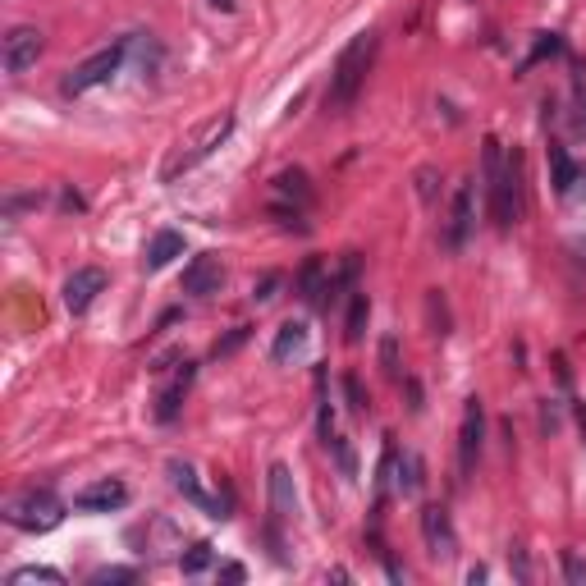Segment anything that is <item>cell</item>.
I'll return each mask as SVG.
<instances>
[{"label":"cell","mask_w":586,"mask_h":586,"mask_svg":"<svg viewBox=\"0 0 586 586\" xmlns=\"http://www.w3.org/2000/svg\"><path fill=\"white\" fill-rule=\"evenodd\" d=\"M165 472H170V486L179 490V495H184V500H193L197 509H207L211 518H229V509H234V504H229V495H216V500H211L207 490L197 486V472L188 463H179V458H174L170 467H165Z\"/></svg>","instance_id":"cell-7"},{"label":"cell","mask_w":586,"mask_h":586,"mask_svg":"<svg viewBox=\"0 0 586 586\" xmlns=\"http://www.w3.org/2000/svg\"><path fill=\"white\" fill-rule=\"evenodd\" d=\"M385 371H390V376H399V362H394V339H385Z\"/></svg>","instance_id":"cell-28"},{"label":"cell","mask_w":586,"mask_h":586,"mask_svg":"<svg viewBox=\"0 0 586 586\" xmlns=\"http://www.w3.org/2000/svg\"><path fill=\"white\" fill-rule=\"evenodd\" d=\"M101 289H106V271H101V266H78V271L65 280V307L74 316H83L87 307L97 303Z\"/></svg>","instance_id":"cell-9"},{"label":"cell","mask_w":586,"mask_h":586,"mask_svg":"<svg viewBox=\"0 0 586 586\" xmlns=\"http://www.w3.org/2000/svg\"><path fill=\"white\" fill-rule=\"evenodd\" d=\"M481 440H486V408H481V399H467L463 426H458V472H463V477H472V472H477Z\"/></svg>","instance_id":"cell-5"},{"label":"cell","mask_w":586,"mask_h":586,"mask_svg":"<svg viewBox=\"0 0 586 586\" xmlns=\"http://www.w3.org/2000/svg\"><path fill=\"white\" fill-rule=\"evenodd\" d=\"M129 51H133V37H120V42H110L106 51L87 55L83 65H78V69H69V74H65V83H60V92H65V97H83V92H92V87L110 83V78H115V74H120V69H124V60H129Z\"/></svg>","instance_id":"cell-3"},{"label":"cell","mask_w":586,"mask_h":586,"mask_svg":"<svg viewBox=\"0 0 586 586\" xmlns=\"http://www.w3.org/2000/svg\"><path fill=\"white\" fill-rule=\"evenodd\" d=\"M229 133H234V115H220V120L211 124L207 133H202V142H197L193 152H184V156H179V161H174V165H170V170H165V174H170V179H174V174H179V170H193V165L202 161V156H211V152H216V147H220V142L229 138Z\"/></svg>","instance_id":"cell-14"},{"label":"cell","mask_w":586,"mask_h":586,"mask_svg":"<svg viewBox=\"0 0 586 586\" xmlns=\"http://www.w3.org/2000/svg\"><path fill=\"white\" fill-rule=\"evenodd\" d=\"M303 344H307V326H303V321H284L280 335H275V344H271V362L298 358V353H303Z\"/></svg>","instance_id":"cell-18"},{"label":"cell","mask_w":586,"mask_h":586,"mask_svg":"<svg viewBox=\"0 0 586 586\" xmlns=\"http://www.w3.org/2000/svg\"><path fill=\"white\" fill-rule=\"evenodd\" d=\"M179 568H184V577H197V573H207L211 568V545L202 541V545H193V550L179 559Z\"/></svg>","instance_id":"cell-23"},{"label":"cell","mask_w":586,"mask_h":586,"mask_svg":"<svg viewBox=\"0 0 586 586\" xmlns=\"http://www.w3.org/2000/svg\"><path fill=\"white\" fill-rule=\"evenodd\" d=\"M179 252H184V239H179L174 229H161V234L147 243V257H142V266H147V271H161V266H170V261L179 257Z\"/></svg>","instance_id":"cell-17"},{"label":"cell","mask_w":586,"mask_h":586,"mask_svg":"<svg viewBox=\"0 0 586 586\" xmlns=\"http://www.w3.org/2000/svg\"><path fill=\"white\" fill-rule=\"evenodd\" d=\"M376 46H380V37L371 33V28H362V33L339 51L335 69H330V87H326V110L344 115V110L358 101L362 83H367L371 65H376Z\"/></svg>","instance_id":"cell-1"},{"label":"cell","mask_w":586,"mask_h":586,"mask_svg":"<svg viewBox=\"0 0 586 586\" xmlns=\"http://www.w3.org/2000/svg\"><path fill=\"white\" fill-rule=\"evenodd\" d=\"M467 234H472V184H463L454 193V211H449V225H445V243L449 248H463Z\"/></svg>","instance_id":"cell-15"},{"label":"cell","mask_w":586,"mask_h":586,"mask_svg":"<svg viewBox=\"0 0 586 586\" xmlns=\"http://www.w3.org/2000/svg\"><path fill=\"white\" fill-rule=\"evenodd\" d=\"M220 577H225V582H243V568L239 564H225V568H220Z\"/></svg>","instance_id":"cell-29"},{"label":"cell","mask_w":586,"mask_h":586,"mask_svg":"<svg viewBox=\"0 0 586 586\" xmlns=\"http://www.w3.org/2000/svg\"><path fill=\"white\" fill-rule=\"evenodd\" d=\"M321 275H326V271H321V261H307V266H303V275H298V298H303V303H312V307H326L330 303V298H326L330 284L321 280Z\"/></svg>","instance_id":"cell-19"},{"label":"cell","mask_w":586,"mask_h":586,"mask_svg":"<svg viewBox=\"0 0 586 586\" xmlns=\"http://www.w3.org/2000/svg\"><path fill=\"white\" fill-rule=\"evenodd\" d=\"M220 284H225V271H220L216 257H193L184 271V293H193V298H211V293H220Z\"/></svg>","instance_id":"cell-11"},{"label":"cell","mask_w":586,"mask_h":586,"mask_svg":"<svg viewBox=\"0 0 586 586\" xmlns=\"http://www.w3.org/2000/svg\"><path fill=\"white\" fill-rule=\"evenodd\" d=\"M271 509L275 518H293L298 513V490H293V472L284 463L271 467Z\"/></svg>","instance_id":"cell-16"},{"label":"cell","mask_w":586,"mask_h":586,"mask_svg":"<svg viewBox=\"0 0 586 586\" xmlns=\"http://www.w3.org/2000/svg\"><path fill=\"white\" fill-rule=\"evenodd\" d=\"M124 504H129V486L115 477L92 481V486H83L74 495V509H83V513H110V509H124Z\"/></svg>","instance_id":"cell-10"},{"label":"cell","mask_w":586,"mask_h":586,"mask_svg":"<svg viewBox=\"0 0 586 586\" xmlns=\"http://www.w3.org/2000/svg\"><path fill=\"white\" fill-rule=\"evenodd\" d=\"M5 518H10V527H19V532L42 536L65 522V504L55 500L51 490H23V495H14V500L5 504Z\"/></svg>","instance_id":"cell-4"},{"label":"cell","mask_w":586,"mask_h":586,"mask_svg":"<svg viewBox=\"0 0 586 586\" xmlns=\"http://www.w3.org/2000/svg\"><path fill=\"white\" fill-rule=\"evenodd\" d=\"M486 193H490V220H495V229L518 225V216H522V170H518V161H504L495 138H486Z\"/></svg>","instance_id":"cell-2"},{"label":"cell","mask_w":586,"mask_h":586,"mask_svg":"<svg viewBox=\"0 0 586 586\" xmlns=\"http://www.w3.org/2000/svg\"><path fill=\"white\" fill-rule=\"evenodd\" d=\"M243 339H248V330H243V326H239V330H234V335H229V339H225V344H216V353H229V348H239V344H243Z\"/></svg>","instance_id":"cell-27"},{"label":"cell","mask_w":586,"mask_h":586,"mask_svg":"<svg viewBox=\"0 0 586 586\" xmlns=\"http://www.w3.org/2000/svg\"><path fill=\"white\" fill-rule=\"evenodd\" d=\"M550 170H554V188H559V193H573V179H577V170H573V161H568V152L564 147H554L550 142Z\"/></svg>","instance_id":"cell-22"},{"label":"cell","mask_w":586,"mask_h":586,"mask_svg":"<svg viewBox=\"0 0 586 586\" xmlns=\"http://www.w3.org/2000/svg\"><path fill=\"white\" fill-rule=\"evenodd\" d=\"M307 202H312V188H307L303 170L275 174V211H298V216H303Z\"/></svg>","instance_id":"cell-12"},{"label":"cell","mask_w":586,"mask_h":586,"mask_svg":"<svg viewBox=\"0 0 586 586\" xmlns=\"http://www.w3.org/2000/svg\"><path fill=\"white\" fill-rule=\"evenodd\" d=\"M422 541H426V550H431L435 559H454V554H458L454 522H449V513L440 509V504L422 509Z\"/></svg>","instance_id":"cell-8"},{"label":"cell","mask_w":586,"mask_h":586,"mask_svg":"<svg viewBox=\"0 0 586 586\" xmlns=\"http://www.w3.org/2000/svg\"><path fill=\"white\" fill-rule=\"evenodd\" d=\"M275 289H280V275H266V280L252 289V298H261V303H266V298H275Z\"/></svg>","instance_id":"cell-26"},{"label":"cell","mask_w":586,"mask_h":586,"mask_svg":"<svg viewBox=\"0 0 586 586\" xmlns=\"http://www.w3.org/2000/svg\"><path fill=\"white\" fill-rule=\"evenodd\" d=\"M564 577L573 586H586V559H582V554H573V550L564 554Z\"/></svg>","instance_id":"cell-24"},{"label":"cell","mask_w":586,"mask_h":586,"mask_svg":"<svg viewBox=\"0 0 586 586\" xmlns=\"http://www.w3.org/2000/svg\"><path fill=\"white\" fill-rule=\"evenodd\" d=\"M367 316H371L367 293H353V303H348V321H344V339H348V344H358V339H362V330H367Z\"/></svg>","instance_id":"cell-21"},{"label":"cell","mask_w":586,"mask_h":586,"mask_svg":"<svg viewBox=\"0 0 586 586\" xmlns=\"http://www.w3.org/2000/svg\"><path fill=\"white\" fill-rule=\"evenodd\" d=\"M207 5H216V10H225V14L234 10V0H207Z\"/></svg>","instance_id":"cell-30"},{"label":"cell","mask_w":586,"mask_h":586,"mask_svg":"<svg viewBox=\"0 0 586 586\" xmlns=\"http://www.w3.org/2000/svg\"><path fill=\"white\" fill-rule=\"evenodd\" d=\"M97 586H110V582H133V568H101L97 577H92Z\"/></svg>","instance_id":"cell-25"},{"label":"cell","mask_w":586,"mask_h":586,"mask_svg":"<svg viewBox=\"0 0 586 586\" xmlns=\"http://www.w3.org/2000/svg\"><path fill=\"white\" fill-rule=\"evenodd\" d=\"M5 586H65V577L55 573V568L28 564V568H14V573L5 577Z\"/></svg>","instance_id":"cell-20"},{"label":"cell","mask_w":586,"mask_h":586,"mask_svg":"<svg viewBox=\"0 0 586 586\" xmlns=\"http://www.w3.org/2000/svg\"><path fill=\"white\" fill-rule=\"evenodd\" d=\"M188 385H193V362H184V367L156 390V422H174V417H179V403H184Z\"/></svg>","instance_id":"cell-13"},{"label":"cell","mask_w":586,"mask_h":586,"mask_svg":"<svg viewBox=\"0 0 586 586\" xmlns=\"http://www.w3.org/2000/svg\"><path fill=\"white\" fill-rule=\"evenodd\" d=\"M37 55H42V33L37 28H28V23H19V28H10L5 33V42H0V65H5V74H28V69L37 65Z\"/></svg>","instance_id":"cell-6"}]
</instances>
